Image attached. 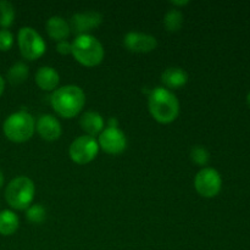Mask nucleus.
Here are the masks:
<instances>
[{
  "label": "nucleus",
  "mask_w": 250,
  "mask_h": 250,
  "mask_svg": "<svg viewBox=\"0 0 250 250\" xmlns=\"http://www.w3.org/2000/svg\"><path fill=\"white\" fill-rule=\"evenodd\" d=\"M98 144L105 153L117 155L127 148V138L119 127H107L99 134Z\"/></svg>",
  "instance_id": "1a4fd4ad"
},
{
  "label": "nucleus",
  "mask_w": 250,
  "mask_h": 250,
  "mask_svg": "<svg viewBox=\"0 0 250 250\" xmlns=\"http://www.w3.org/2000/svg\"><path fill=\"white\" fill-rule=\"evenodd\" d=\"M46 212L42 205L34 204L31 205L28 209L26 210V219L32 224H42L45 220Z\"/></svg>",
  "instance_id": "412c9836"
},
{
  "label": "nucleus",
  "mask_w": 250,
  "mask_h": 250,
  "mask_svg": "<svg viewBox=\"0 0 250 250\" xmlns=\"http://www.w3.org/2000/svg\"><path fill=\"white\" fill-rule=\"evenodd\" d=\"M19 216L11 210L0 211V234L1 236H12L19 229Z\"/></svg>",
  "instance_id": "f3484780"
},
{
  "label": "nucleus",
  "mask_w": 250,
  "mask_h": 250,
  "mask_svg": "<svg viewBox=\"0 0 250 250\" xmlns=\"http://www.w3.org/2000/svg\"><path fill=\"white\" fill-rule=\"evenodd\" d=\"M124 44L127 50L132 53L146 54L155 50L158 46V41L150 34L139 33V32H129L125 36Z\"/></svg>",
  "instance_id": "9d476101"
},
{
  "label": "nucleus",
  "mask_w": 250,
  "mask_h": 250,
  "mask_svg": "<svg viewBox=\"0 0 250 250\" xmlns=\"http://www.w3.org/2000/svg\"><path fill=\"white\" fill-rule=\"evenodd\" d=\"M28 77V66L23 62H16L7 71V81L12 85H19L23 83Z\"/></svg>",
  "instance_id": "a211bd4d"
},
{
  "label": "nucleus",
  "mask_w": 250,
  "mask_h": 250,
  "mask_svg": "<svg viewBox=\"0 0 250 250\" xmlns=\"http://www.w3.org/2000/svg\"><path fill=\"white\" fill-rule=\"evenodd\" d=\"M103 21V17L97 11H87L83 14L73 15L71 19L70 28L78 36L87 34V32L97 28L100 26Z\"/></svg>",
  "instance_id": "9b49d317"
},
{
  "label": "nucleus",
  "mask_w": 250,
  "mask_h": 250,
  "mask_svg": "<svg viewBox=\"0 0 250 250\" xmlns=\"http://www.w3.org/2000/svg\"><path fill=\"white\" fill-rule=\"evenodd\" d=\"M4 181H5V178H4V173H2L1 171H0V188H1L2 186H4Z\"/></svg>",
  "instance_id": "cd10ccee"
},
{
  "label": "nucleus",
  "mask_w": 250,
  "mask_h": 250,
  "mask_svg": "<svg viewBox=\"0 0 250 250\" xmlns=\"http://www.w3.org/2000/svg\"><path fill=\"white\" fill-rule=\"evenodd\" d=\"M50 103L56 114L65 119H73L82 111L85 95L78 85H65L53 93Z\"/></svg>",
  "instance_id": "f03ea898"
},
{
  "label": "nucleus",
  "mask_w": 250,
  "mask_h": 250,
  "mask_svg": "<svg viewBox=\"0 0 250 250\" xmlns=\"http://www.w3.org/2000/svg\"><path fill=\"white\" fill-rule=\"evenodd\" d=\"M161 81L170 89H180L188 82V75L181 67H168L161 75Z\"/></svg>",
  "instance_id": "dca6fc26"
},
{
  "label": "nucleus",
  "mask_w": 250,
  "mask_h": 250,
  "mask_svg": "<svg viewBox=\"0 0 250 250\" xmlns=\"http://www.w3.org/2000/svg\"><path fill=\"white\" fill-rule=\"evenodd\" d=\"M5 137L14 143H24L33 137L36 121L27 111H17L6 117L2 125Z\"/></svg>",
  "instance_id": "20e7f679"
},
{
  "label": "nucleus",
  "mask_w": 250,
  "mask_h": 250,
  "mask_svg": "<svg viewBox=\"0 0 250 250\" xmlns=\"http://www.w3.org/2000/svg\"><path fill=\"white\" fill-rule=\"evenodd\" d=\"M36 129L39 136L48 142L58 141L61 136V125L53 115H42L36 125Z\"/></svg>",
  "instance_id": "f8f14e48"
},
{
  "label": "nucleus",
  "mask_w": 250,
  "mask_h": 250,
  "mask_svg": "<svg viewBox=\"0 0 250 250\" xmlns=\"http://www.w3.org/2000/svg\"><path fill=\"white\" fill-rule=\"evenodd\" d=\"M247 103H248V105H249V107H250V92H249L248 97H247Z\"/></svg>",
  "instance_id": "c85d7f7f"
},
{
  "label": "nucleus",
  "mask_w": 250,
  "mask_h": 250,
  "mask_svg": "<svg viewBox=\"0 0 250 250\" xmlns=\"http://www.w3.org/2000/svg\"><path fill=\"white\" fill-rule=\"evenodd\" d=\"M59 82H60L59 73L50 66H43L37 71L36 83L41 89L50 92V90L56 89Z\"/></svg>",
  "instance_id": "2eb2a0df"
},
{
  "label": "nucleus",
  "mask_w": 250,
  "mask_h": 250,
  "mask_svg": "<svg viewBox=\"0 0 250 250\" xmlns=\"http://www.w3.org/2000/svg\"><path fill=\"white\" fill-rule=\"evenodd\" d=\"M46 32L49 37L56 42L66 41L71 33L70 24L66 22L65 19L60 16H53L46 21L45 24Z\"/></svg>",
  "instance_id": "ddd939ff"
},
{
  "label": "nucleus",
  "mask_w": 250,
  "mask_h": 250,
  "mask_svg": "<svg viewBox=\"0 0 250 250\" xmlns=\"http://www.w3.org/2000/svg\"><path fill=\"white\" fill-rule=\"evenodd\" d=\"M4 89H5V81L4 78L0 76V97H1L2 93H4Z\"/></svg>",
  "instance_id": "393cba45"
},
{
  "label": "nucleus",
  "mask_w": 250,
  "mask_h": 250,
  "mask_svg": "<svg viewBox=\"0 0 250 250\" xmlns=\"http://www.w3.org/2000/svg\"><path fill=\"white\" fill-rule=\"evenodd\" d=\"M183 24V14L177 9L170 10L164 17V26L168 32L180 31Z\"/></svg>",
  "instance_id": "6ab92c4d"
},
{
  "label": "nucleus",
  "mask_w": 250,
  "mask_h": 250,
  "mask_svg": "<svg viewBox=\"0 0 250 250\" xmlns=\"http://www.w3.org/2000/svg\"><path fill=\"white\" fill-rule=\"evenodd\" d=\"M194 187L198 194L204 198H214L220 193L222 178L219 171L212 167H204L194 178Z\"/></svg>",
  "instance_id": "6e6552de"
},
{
  "label": "nucleus",
  "mask_w": 250,
  "mask_h": 250,
  "mask_svg": "<svg viewBox=\"0 0 250 250\" xmlns=\"http://www.w3.org/2000/svg\"><path fill=\"white\" fill-rule=\"evenodd\" d=\"M14 45V36L9 29H0V51H9Z\"/></svg>",
  "instance_id": "5701e85b"
},
{
  "label": "nucleus",
  "mask_w": 250,
  "mask_h": 250,
  "mask_svg": "<svg viewBox=\"0 0 250 250\" xmlns=\"http://www.w3.org/2000/svg\"><path fill=\"white\" fill-rule=\"evenodd\" d=\"M15 20V9L12 4L6 0H0V27L7 29Z\"/></svg>",
  "instance_id": "aec40b11"
},
{
  "label": "nucleus",
  "mask_w": 250,
  "mask_h": 250,
  "mask_svg": "<svg viewBox=\"0 0 250 250\" xmlns=\"http://www.w3.org/2000/svg\"><path fill=\"white\" fill-rule=\"evenodd\" d=\"M98 153H99V144L95 141L94 137L87 136V134L76 138L68 149L71 160L78 165L89 164L97 158Z\"/></svg>",
  "instance_id": "0eeeda50"
},
{
  "label": "nucleus",
  "mask_w": 250,
  "mask_h": 250,
  "mask_svg": "<svg viewBox=\"0 0 250 250\" xmlns=\"http://www.w3.org/2000/svg\"><path fill=\"white\" fill-rule=\"evenodd\" d=\"M36 187L31 178L20 176L14 178L5 189V199L15 210H27L32 205Z\"/></svg>",
  "instance_id": "39448f33"
},
{
  "label": "nucleus",
  "mask_w": 250,
  "mask_h": 250,
  "mask_svg": "<svg viewBox=\"0 0 250 250\" xmlns=\"http://www.w3.org/2000/svg\"><path fill=\"white\" fill-rule=\"evenodd\" d=\"M149 111L159 124L167 125L175 121L180 114L177 97L167 88L158 87L149 95Z\"/></svg>",
  "instance_id": "f257e3e1"
},
{
  "label": "nucleus",
  "mask_w": 250,
  "mask_h": 250,
  "mask_svg": "<svg viewBox=\"0 0 250 250\" xmlns=\"http://www.w3.org/2000/svg\"><path fill=\"white\" fill-rule=\"evenodd\" d=\"M171 4L178 5V6H185V5L188 4V1H172Z\"/></svg>",
  "instance_id": "bb28decb"
},
{
  "label": "nucleus",
  "mask_w": 250,
  "mask_h": 250,
  "mask_svg": "<svg viewBox=\"0 0 250 250\" xmlns=\"http://www.w3.org/2000/svg\"><path fill=\"white\" fill-rule=\"evenodd\" d=\"M56 50H58V53L62 54V55H68V54L72 53V44L67 41L58 42V44H56Z\"/></svg>",
  "instance_id": "b1692460"
},
{
  "label": "nucleus",
  "mask_w": 250,
  "mask_h": 250,
  "mask_svg": "<svg viewBox=\"0 0 250 250\" xmlns=\"http://www.w3.org/2000/svg\"><path fill=\"white\" fill-rule=\"evenodd\" d=\"M17 42L22 56L29 61L37 60L45 53V42L32 27H22L19 31Z\"/></svg>",
  "instance_id": "423d86ee"
},
{
  "label": "nucleus",
  "mask_w": 250,
  "mask_h": 250,
  "mask_svg": "<svg viewBox=\"0 0 250 250\" xmlns=\"http://www.w3.org/2000/svg\"><path fill=\"white\" fill-rule=\"evenodd\" d=\"M80 125L87 136L95 137L104 129V119L99 112L87 111L81 117Z\"/></svg>",
  "instance_id": "4468645a"
},
{
  "label": "nucleus",
  "mask_w": 250,
  "mask_h": 250,
  "mask_svg": "<svg viewBox=\"0 0 250 250\" xmlns=\"http://www.w3.org/2000/svg\"><path fill=\"white\" fill-rule=\"evenodd\" d=\"M72 55L77 62L85 67H95L104 59V48L95 37L82 34L72 42Z\"/></svg>",
  "instance_id": "7ed1b4c3"
},
{
  "label": "nucleus",
  "mask_w": 250,
  "mask_h": 250,
  "mask_svg": "<svg viewBox=\"0 0 250 250\" xmlns=\"http://www.w3.org/2000/svg\"><path fill=\"white\" fill-rule=\"evenodd\" d=\"M190 159L194 164L199 166H205L210 160V154L207 150V148L202 146H193L190 150Z\"/></svg>",
  "instance_id": "4be33fe9"
},
{
  "label": "nucleus",
  "mask_w": 250,
  "mask_h": 250,
  "mask_svg": "<svg viewBox=\"0 0 250 250\" xmlns=\"http://www.w3.org/2000/svg\"><path fill=\"white\" fill-rule=\"evenodd\" d=\"M117 125H119L117 120L115 119V117H111V119L109 120V126L107 127H117Z\"/></svg>",
  "instance_id": "a878e982"
}]
</instances>
